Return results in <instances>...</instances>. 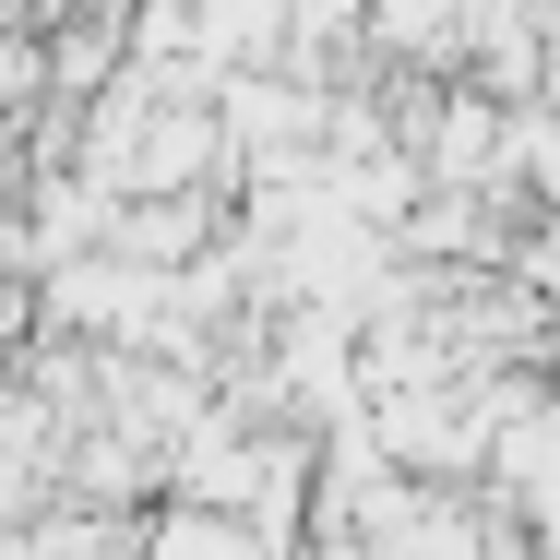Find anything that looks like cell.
Returning <instances> with one entry per match:
<instances>
[{"instance_id":"cell-1","label":"cell","mask_w":560,"mask_h":560,"mask_svg":"<svg viewBox=\"0 0 560 560\" xmlns=\"http://www.w3.org/2000/svg\"><path fill=\"white\" fill-rule=\"evenodd\" d=\"M370 12V60H465V24H477V0H358Z\"/></svg>"},{"instance_id":"cell-2","label":"cell","mask_w":560,"mask_h":560,"mask_svg":"<svg viewBox=\"0 0 560 560\" xmlns=\"http://www.w3.org/2000/svg\"><path fill=\"white\" fill-rule=\"evenodd\" d=\"M143 560H275V537L250 525V513H215V501H179L155 537H143Z\"/></svg>"}]
</instances>
